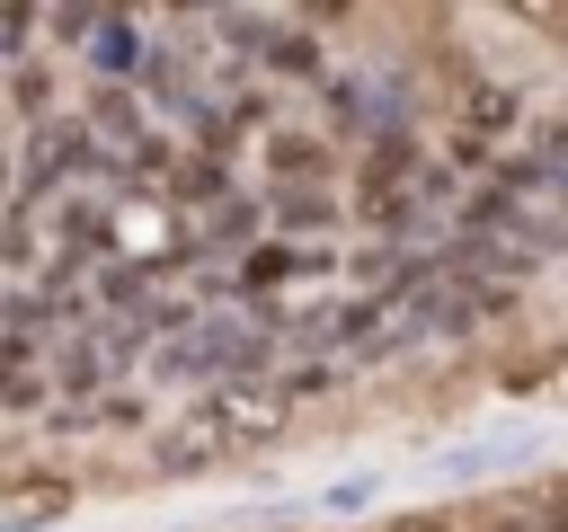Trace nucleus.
<instances>
[{"instance_id": "obj_1", "label": "nucleus", "mask_w": 568, "mask_h": 532, "mask_svg": "<svg viewBox=\"0 0 568 532\" xmlns=\"http://www.w3.org/2000/svg\"><path fill=\"white\" fill-rule=\"evenodd\" d=\"M550 532H568V497H559V505H550Z\"/></svg>"}]
</instances>
